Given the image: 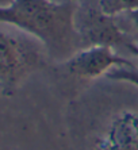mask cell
Segmentation results:
<instances>
[{
	"label": "cell",
	"mask_w": 138,
	"mask_h": 150,
	"mask_svg": "<svg viewBox=\"0 0 138 150\" xmlns=\"http://www.w3.org/2000/svg\"><path fill=\"white\" fill-rule=\"evenodd\" d=\"M135 10H138V0H99V11L107 16Z\"/></svg>",
	"instance_id": "cell-6"
},
{
	"label": "cell",
	"mask_w": 138,
	"mask_h": 150,
	"mask_svg": "<svg viewBox=\"0 0 138 150\" xmlns=\"http://www.w3.org/2000/svg\"><path fill=\"white\" fill-rule=\"evenodd\" d=\"M43 64L42 53L22 35L0 31V88L11 96L26 77Z\"/></svg>",
	"instance_id": "cell-2"
},
{
	"label": "cell",
	"mask_w": 138,
	"mask_h": 150,
	"mask_svg": "<svg viewBox=\"0 0 138 150\" xmlns=\"http://www.w3.org/2000/svg\"><path fill=\"white\" fill-rule=\"evenodd\" d=\"M0 23L33 35L53 53L64 54L73 35V10L52 0H12L0 6Z\"/></svg>",
	"instance_id": "cell-1"
},
{
	"label": "cell",
	"mask_w": 138,
	"mask_h": 150,
	"mask_svg": "<svg viewBox=\"0 0 138 150\" xmlns=\"http://www.w3.org/2000/svg\"><path fill=\"white\" fill-rule=\"evenodd\" d=\"M110 16L103 15L100 12L99 16H92L90 25L87 28V35L90 37L92 45H107L111 46L112 43H121L124 42L122 33L115 27V25L108 19Z\"/></svg>",
	"instance_id": "cell-5"
},
{
	"label": "cell",
	"mask_w": 138,
	"mask_h": 150,
	"mask_svg": "<svg viewBox=\"0 0 138 150\" xmlns=\"http://www.w3.org/2000/svg\"><path fill=\"white\" fill-rule=\"evenodd\" d=\"M106 76L111 80L123 81V83L134 84L138 87V69L135 67L130 68H117V69L110 70Z\"/></svg>",
	"instance_id": "cell-7"
},
{
	"label": "cell",
	"mask_w": 138,
	"mask_h": 150,
	"mask_svg": "<svg viewBox=\"0 0 138 150\" xmlns=\"http://www.w3.org/2000/svg\"><path fill=\"white\" fill-rule=\"evenodd\" d=\"M66 69L81 79H96L117 68L134 67L129 59L122 58L107 45H91L73 53L65 61Z\"/></svg>",
	"instance_id": "cell-3"
},
{
	"label": "cell",
	"mask_w": 138,
	"mask_h": 150,
	"mask_svg": "<svg viewBox=\"0 0 138 150\" xmlns=\"http://www.w3.org/2000/svg\"><path fill=\"white\" fill-rule=\"evenodd\" d=\"M96 150H138V112L117 114L97 139Z\"/></svg>",
	"instance_id": "cell-4"
},
{
	"label": "cell",
	"mask_w": 138,
	"mask_h": 150,
	"mask_svg": "<svg viewBox=\"0 0 138 150\" xmlns=\"http://www.w3.org/2000/svg\"><path fill=\"white\" fill-rule=\"evenodd\" d=\"M130 14V19H131V23L135 26V27L138 28V10L135 11H131V12H129Z\"/></svg>",
	"instance_id": "cell-8"
}]
</instances>
